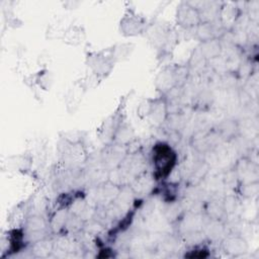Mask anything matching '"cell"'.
<instances>
[{"label":"cell","mask_w":259,"mask_h":259,"mask_svg":"<svg viewBox=\"0 0 259 259\" xmlns=\"http://www.w3.org/2000/svg\"><path fill=\"white\" fill-rule=\"evenodd\" d=\"M53 81V73L48 69H42L37 73L24 78V82L28 87L34 88L35 86H37L44 91H49L51 89Z\"/></svg>","instance_id":"obj_12"},{"label":"cell","mask_w":259,"mask_h":259,"mask_svg":"<svg viewBox=\"0 0 259 259\" xmlns=\"http://www.w3.org/2000/svg\"><path fill=\"white\" fill-rule=\"evenodd\" d=\"M184 211L185 210L182 202L177 200L167 202L166 206L164 207V215L171 223H176Z\"/></svg>","instance_id":"obj_19"},{"label":"cell","mask_w":259,"mask_h":259,"mask_svg":"<svg viewBox=\"0 0 259 259\" xmlns=\"http://www.w3.org/2000/svg\"><path fill=\"white\" fill-rule=\"evenodd\" d=\"M197 48L199 49L204 59L207 62H209L222 56L224 45L221 38H211V39L199 42Z\"/></svg>","instance_id":"obj_17"},{"label":"cell","mask_w":259,"mask_h":259,"mask_svg":"<svg viewBox=\"0 0 259 259\" xmlns=\"http://www.w3.org/2000/svg\"><path fill=\"white\" fill-rule=\"evenodd\" d=\"M201 212L209 221L226 222L228 219L223 200L218 198H209L202 202Z\"/></svg>","instance_id":"obj_10"},{"label":"cell","mask_w":259,"mask_h":259,"mask_svg":"<svg viewBox=\"0 0 259 259\" xmlns=\"http://www.w3.org/2000/svg\"><path fill=\"white\" fill-rule=\"evenodd\" d=\"M131 98V93H128L125 96H122L120 98V101L116 107V109L108 116L106 117L99 127L97 128V136L100 141L103 143L109 145L111 143L112 137L117 130V127L120 125L122 121H124L125 118V113H124V108L126 106V102Z\"/></svg>","instance_id":"obj_6"},{"label":"cell","mask_w":259,"mask_h":259,"mask_svg":"<svg viewBox=\"0 0 259 259\" xmlns=\"http://www.w3.org/2000/svg\"><path fill=\"white\" fill-rule=\"evenodd\" d=\"M116 63L113 46L100 51L86 52V67L90 73L97 76L100 80L107 78L111 74Z\"/></svg>","instance_id":"obj_4"},{"label":"cell","mask_w":259,"mask_h":259,"mask_svg":"<svg viewBox=\"0 0 259 259\" xmlns=\"http://www.w3.org/2000/svg\"><path fill=\"white\" fill-rule=\"evenodd\" d=\"M151 24L152 21H149L146 16L137 12L134 7L127 6L119 20L118 30L124 37L139 36L147 33Z\"/></svg>","instance_id":"obj_5"},{"label":"cell","mask_w":259,"mask_h":259,"mask_svg":"<svg viewBox=\"0 0 259 259\" xmlns=\"http://www.w3.org/2000/svg\"><path fill=\"white\" fill-rule=\"evenodd\" d=\"M223 204L225 207V210L227 212V215L229 217L230 214H235L237 213L240 205V201L237 196L235 195H228L225 196L223 199Z\"/></svg>","instance_id":"obj_25"},{"label":"cell","mask_w":259,"mask_h":259,"mask_svg":"<svg viewBox=\"0 0 259 259\" xmlns=\"http://www.w3.org/2000/svg\"><path fill=\"white\" fill-rule=\"evenodd\" d=\"M236 191L238 194L247 199H251L255 196H257L259 192V181H254V182H246V183H239Z\"/></svg>","instance_id":"obj_21"},{"label":"cell","mask_w":259,"mask_h":259,"mask_svg":"<svg viewBox=\"0 0 259 259\" xmlns=\"http://www.w3.org/2000/svg\"><path fill=\"white\" fill-rule=\"evenodd\" d=\"M32 159L30 156L27 155H18V156H11L6 159L3 163V167L6 166L7 169L11 168L12 171H17L21 173H25L29 170Z\"/></svg>","instance_id":"obj_18"},{"label":"cell","mask_w":259,"mask_h":259,"mask_svg":"<svg viewBox=\"0 0 259 259\" xmlns=\"http://www.w3.org/2000/svg\"><path fill=\"white\" fill-rule=\"evenodd\" d=\"M240 130V123L236 119L226 118L221 120L214 131L222 141H231L238 137Z\"/></svg>","instance_id":"obj_14"},{"label":"cell","mask_w":259,"mask_h":259,"mask_svg":"<svg viewBox=\"0 0 259 259\" xmlns=\"http://www.w3.org/2000/svg\"><path fill=\"white\" fill-rule=\"evenodd\" d=\"M207 64H208V62L204 59V57L201 55L199 49L196 47L192 51L190 58L188 60V63H187V67H188L189 71L191 72V70H200Z\"/></svg>","instance_id":"obj_22"},{"label":"cell","mask_w":259,"mask_h":259,"mask_svg":"<svg viewBox=\"0 0 259 259\" xmlns=\"http://www.w3.org/2000/svg\"><path fill=\"white\" fill-rule=\"evenodd\" d=\"M202 22L200 12L195 4L188 1H181L175 12V23L178 27L188 30L195 28Z\"/></svg>","instance_id":"obj_7"},{"label":"cell","mask_w":259,"mask_h":259,"mask_svg":"<svg viewBox=\"0 0 259 259\" xmlns=\"http://www.w3.org/2000/svg\"><path fill=\"white\" fill-rule=\"evenodd\" d=\"M54 252V243L47 238L41 239L31 245V253L34 257H47Z\"/></svg>","instance_id":"obj_20"},{"label":"cell","mask_w":259,"mask_h":259,"mask_svg":"<svg viewBox=\"0 0 259 259\" xmlns=\"http://www.w3.org/2000/svg\"><path fill=\"white\" fill-rule=\"evenodd\" d=\"M156 180L154 179L152 173H149L147 171L143 172L139 176H137L131 183V187L133 188L134 192L137 196L146 195L153 191L154 189V182Z\"/></svg>","instance_id":"obj_13"},{"label":"cell","mask_w":259,"mask_h":259,"mask_svg":"<svg viewBox=\"0 0 259 259\" xmlns=\"http://www.w3.org/2000/svg\"><path fill=\"white\" fill-rule=\"evenodd\" d=\"M223 251L232 257L243 256L248 253L249 244L247 240L240 234H227L221 241Z\"/></svg>","instance_id":"obj_9"},{"label":"cell","mask_w":259,"mask_h":259,"mask_svg":"<svg viewBox=\"0 0 259 259\" xmlns=\"http://www.w3.org/2000/svg\"><path fill=\"white\" fill-rule=\"evenodd\" d=\"M187 65H167L157 75L155 87L160 95L165 96L175 88H182L189 76Z\"/></svg>","instance_id":"obj_2"},{"label":"cell","mask_w":259,"mask_h":259,"mask_svg":"<svg viewBox=\"0 0 259 259\" xmlns=\"http://www.w3.org/2000/svg\"><path fill=\"white\" fill-rule=\"evenodd\" d=\"M239 183L258 181V164L250 157H241L233 168Z\"/></svg>","instance_id":"obj_8"},{"label":"cell","mask_w":259,"mask_h":259,"mask_svg":"<svg viewBox=\"0 0 259 259\" xmlns=\"http://www.w3.org/2000/svg\"><path fill=\"white\" fill-rule=\"evenodd\" d=\"M152 175L156 181L167 179L177 166V154L173 148L164 142H159L152 149Z\"/></svg>","instance_id":"obj_1"},{"label":"cell","mask_w":259,"mask_h":259,"mask_svg":"<svg viewBox=\"0 0 259 259\" xmlns=\"http://www.w3.org/2000/svg\"><path fill=\"white\" fill-rule=\"evenodd\" d=\"M114 49V55L117 62L125 60L128 56H131L132 52L135 49V45L132 42L126 44H117L113 46Z\"/></svg>","instance_id":"obj_24"},{"label":"cell","mask_w":259,"mask_h":259,"mask_svg":"<svg viewBox=\"0 0 259 259\" xmlns=\"http://www.w3.org/2000/svg\"><path fill=\"white\" fill-rule=\"evenodd\" d=\"M212 95L208 92V91H201L199 92L195 98H193V107L199 110H204L207 107H209V105H211L212 103Z\"/></svg>","instance_id":"obj_23"},{"label":"cell","mask_w":259,"mask_h":259,"mask_svg":"<svg viewBox=\"0 0 259 259\" xmlns=\"http://www.w3.org/2000/svg\"><path fill=\"white\" fill-rule=\"evenodd\" d=\"M135 140V130L130 121L126 119L120 123V125L115 131L111 143L121 147L128 146Z\"/></svg>","instance_id":"obj_15"},{"label":"cell","mask_w":259,"mask_h":259,"mask_svg":"<svg viewBox=\"0 0 259 259\" xmlns=\"http://www.w3.org/2000/svg\"><path fill=\"white\" fill-rule=\"evenodd\" d=\"M202 232L205 236V239L211 242L222 241L224 237L227 235V227L226 222L222 221H209L206 220Z\"/></svg>","instance_id":"obj_16"},{"label":"cell","mask_w":259,"mask_h":259,"mask_svg":"<svg viewBox=\"0 0 259 259\" xmlns=\"http://www.w3.org/2000/svg\"><path fill=\"white\" fill-rule=\"evenodd\" d=\"M60 39L72 47H78L82 45L86 39V32L82 25L80 24H70L65 27Z\"/></svg>","instance_id":"obj_11"},{"label":"cell","mask_w":259,"mask_h":259,"mask_svg":"<svg viewBox=\"0 0 259 259\" xmlns=\"http://www.w3.org/2000/svg\"><path fill=\"white\" fill-rule=\"evenodd\" d=\"M137 115L152 125H163L169 116L166 97L160 95L155 98L144 99L137 108Z\"/></svg>","instance_id":"obj_3"}]
</instances>
